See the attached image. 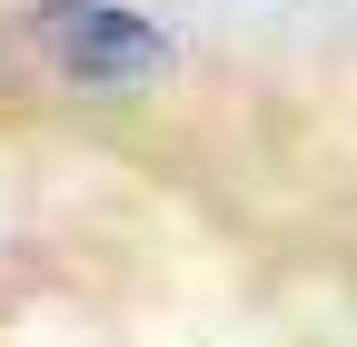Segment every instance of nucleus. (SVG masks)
Wrapping results in <instances>:
<instances>
[{
  "label": "nucleus",
  "mask_w": 357,
  "mask_h": 347,
  "mask_svg": "<svg viewBox=\"0 0 357 347\" xmlns=\"http://www.w3.org/2000/svg\"><path fill=\"white\" fill-rule=\"evenodd\" d=\"M30 50L60 79H79V90L129 100V90H149V79H169L178 40L149 10H129V0H40L30 10Z\"/></svg>",
  "instance_id": "nucleus-1"
}]
</instances>
